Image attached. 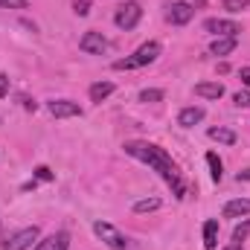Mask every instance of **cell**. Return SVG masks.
Masks as SVG:
<instances>
[{"instance_id":"cell-24","label":"cell","mask_w":250,"mask_h":250,"mask_svg":"<svg viewBox=\"0 0 250 250\" xmlns=\"http://www.w3.org/2000/svg\"><path fill=\"white\" fill-rule=\"evenodd\" d=\"M29 0H0V9H26Z\"/></svg>"},{"instance_id":"cell-17","label":"cell","mask_w":250,"mask_h":250,"mask_svg":"<svg viewBox=\"0 0 250 250\" xmlns=\"http://www.w3.org/2000/svg\"><path fill=\"white\" fill-rule=\"evenodd\" d=\"M207 137H209V140H215V143H224V146H233V143H236V131L221 128V125H218V128H209V131H207Z\"/></svg>"},{"instance_id":"cell-1","label":"cell","mask_w":250,"mask_h":250,"mask_svg":"<svg viewBox=\"0 0 250 250\" xmlns=\"http://www.w3.org/2000/svg\"><path fill=\"white\" fill-rule=\"evenodd\" d=\"M123 148H125V154H131V157L148 163V166L172 187L175 198H187V187H184L181 169H178V163L172 160V154H169L166 148H160L157 143H148V140H128Z\"/></svg>"},{"instance_id":"cell-26","label":"cell","mask_w":250,"mask_h":250,"mask_svg":"<svg viewBox=\"0 0 250 250\" xmlns=\"http://www.w3.org/2000/svg\"><path fill=\"white\" fill-rule=\"evenodd\" d=\"M137 64H134V59H120V62H114V70H134Z\"/></svg>"},{"instance_id":"cell-21","label":"cell","mask_w":250,"mask_h":250,"mask_svg":"<svg viewBox=\"0 0 250 250\" xmlns=\"http://www.w3.org/2000/svg\"><path fill=\"white\" fill-rule=\"evenodd\" d=\"M163 96H166L163 90H157V87H148V90H143V93H140V102H160Z\"/></svg>"},{"instance_id":"cell-25","label":"cell","mask_w":250,"mask_h":250,"mask_svg":"<svg viewBox=\"0 0 250 250\" xmlns=\"http://www.w3.org/2000/svg\"><path fill=\"white\" fill-rule=\"evenodd\" d=\"M35 178H38V181H53L56 175H53L47 166H38V169H35Z\"/></svg>"},{"instance_id":"cell-32","label":"cell","mask_w":250,"mask_h":250,"mask_svg":"<svg viewBox=\"0 0 250 250\" xmlns=\"http://www.w3.org/2000/svg\"><path fill=\"white\" fill-rule=\"evenodd\" d=\"M224 250H242V245H239V242H230V245H227Z\"/></svg>"},{"instance_id":"cell-15","label":"cell","mask_w":250,"mask_h":250,"mask_svg":"<svg viewBox=\"0 0 250 250\" xmlns=\"http://www.w3.org/2000/svg\"><path fill=\"white\" fill-rule=\"evenodd\" d=\"M204 248L207 250L218 248V221H215V218L204 221Z\"/></svg>"},{"instance_id":"cell-16","label":"cell","mask_w":250,"mask_h":250,"mask_svg":"<svg viewBox=\"0 0 250 250\" xmlns=\"http://www.w3.org/2000/svg\"><path fill=\"white\" fill-rule=\"evenodd\" d=\"M90 102H105L111 93H114V82H96V84H90Z\"/></svg>"},{"instance_id":"cell-30","label":"cell","mask_w":250,"mask_h":250,"mask_svg":"<svg viewBox=\"0 0 250 250\" xmlns=\"http://www.w3.org/2000/svg\"><path fill=\"white\" fill-rule=\"evenodd\" d=\"M21 105H23L26 111H35V108H38V105H35V102L29 99V96H21Z\"/></svg>"},{"instance_id":"cell-3","label":"cell","mask_w":250,"mask_h":250,"mask_svg":"<svg viewBox=\"0 0 250 250\" xmlns=\"http://www.w3.org/2000/svg\"><path fill=\"white\" fill-rule=\"evenodd\" d=\"M93 233H96L108 248H114V250H125L128 248V239H125L114 224H108V221H96V224H93Z\"/></svg>"},{"instance_id":"cell-6","label":"cell","mask_w":250,"mask_h":250,"mask_svg":"<svg viewBox=\"0 0 250 250\" xmlns=\"http://www.w3.org/2000/svg\"><path fill=\"white\" fill-rule=\"evenodd\" d=\"M79 47H82V53H87V56H102V53H108V38L102 35V32H84L82 35V41H79Z\"/></svg>"},{"instance_id":"cell-5","label":"cell","mask_w":250,"mask_h":250,"mask_svg":"<svg viewBox=\"0 0 250 250\" xmlns=\"http://www.w3.org/2000/svg\"><path fill=\"white\" fill-rule=\"evenodd\" d=\"M204 29L207 32H212L215 38H239V32H242V26L236 23V21H224V18H209V21H204Z\"/></svg>"},{"instance_id":"cell-10","label":"cell","mask_w":250,"mask_h":250,"mask_svg":"<svg viewBox=\"0 0 250 250\" xmlns=\"http://www.w3.org/2000/svg\"><path fill=\"white\" fill-rule=\"evenodd\" d=\"M67 248H70V233H64V230L47 236V239H41L35 245V250H67Z\"/></svg>"},{"instance_id":"cell-7","label":"cell","mask_w":250,"mask_h":250,"mask_svg":"<svg viewBox=\"0 0 250 250\" xmlns=\"http://www.w3.org/2000/svg\"><path fill=\"white\" fill-rule=\"evenodd\" d=\"M192 15H195V9H192V3H184V0H178V3H172V6H169V12H166V18H169V23H175V26H187L189 21H192Z\"/></svg>"},{"instance_id":"cell-28","label":"cell","mask_w":250,"mask_h":250,"mask_svg":"<svg viewBox=\"0 0 250 250\" xmlns=\"http://www.w3.org/2000/svg\"><path fill=\"white\" fill-rule=\"evenodd\" d=\"M3 96H9V76L6 73H0V99Z\"/></svg>"},{"instance_id":"cell-22","label":"cell","mask_w":250,"mask_h":250,"mask_svg":"<svg viewBox=\"0 0 250 250\" xmlns=\"http://www.w3.org/2000/svg\"><path fill=\"white\" fill-rule=\"evenodd\" d=\"M248 236H250V221H245V224H239V227L233 230V242H239V245H242V242H245Z\"/></svg>"},{"instance_id":"cell-19","label":"cell","mask_w":250,"mask_h":250,"mask_svg":"<svg viewBox=\"0 0 250 250\" xmlns=\"http://www.w3.org/2000/svg\"><path fill=\"white\" fill-rule=\"evenodd\" d=\"M154 209H160V198H143L134 204V212H154Z\"/></svg>"},{"instance_id":"cell-13","label":"cell","mask_w":250,"mask_h":250,"mask_svg":"<svg viewBox=\"0 0 250 250\" xmlns=\"http://www.w3.org/2000/svg\"><path fill=\"white\" fill-rule=\"evenodd\" d=\"M201 120H204V108H198V105H189V108H184L178 114V125L181 128H192V125H198Z\"/></svg>"},{"instance_id":"cell-27","label":"cell","mask_w":250,"mask_h":250,"mask_svg":"<svg viewBox=\"0 0 250 250\" xmlns=\"http://www.w3.org/2000/svg\"><path fill=\"white\" fill-rule=\"evenodd\" d=\"M90 12V0H76V15H87Z\"/></svg>"},{"instance_id":"cell-8","label":"cell","mask_w":250,"mask_h":250,"mask_svg":"<svg viewBox=\"0 0 250 250\" xmlns=\"http://www.w3.org/2000/svg\"><path fill=\"white\" fill-rule=\"evenodd\" d=\"M160 53H163V47L157 44V41H148V44H143L131 59H134V64L137 67H146V64H154L157 59H160Z\"/></svg>"},{"instance_id":"cell-2","label":"cell","mask_w":250,"mask_h":250,"mask_svg":"<svg viewBox=\"0 0 250 250\" xmlns=\"http://www.w3.org/2000/svg\"><path fill=\"white\" fill-rule=\"evenodd\" d=\"M38 239H41V230L32 224V227H23V230L12 233V236L3 242V250H29L32 245H38Z\"/></svg>"},{"instance_id":"cell-12","label":"cell","mask_w":250,"mask_h":250,"mask_svg":"<svg viewBox=\"0 0 250 250\" xmlns=\"http://www.w3.org/2000/svg\"><path fill=\"white\" fill-rule=\"evenodd\" d=\"M195 96H201V99H221L224 96V84L221 82H201V84H195Z\"/></svg>"},{"instance_id":"cell-29","label":"cell","mask_w":250,"mask_h":250,"mask_svg":"<svg viewBox=\"0 0 250 250\" xmlns=\"http://www.w3.org/2000/svg\"><path fill=\"white\" fill-rule=\"evenodd\" d=\"M239 79H242L245 87H250V67H242V70H239Z\"/></svg>"},{"instance_id":"cell-9","label":"cell","mask_w":250,"mask_h":250,"mask_svg":"<svg viewBox=\"0 0 250 250\" xmlns=\"http://www.w3.org/2000/svg\"><path fill=\"white\" fill-rule=\"evenodd\" d=\"M50 114L56 120H67V117H82V108L73 99H56V102H50Z\"/></svg>"},{"instance_id":"cell-20","label":"cell","mask_w":250,"mask_h":250,"mask_svg":"<svg viewBox=\"0 0 250 250\" xmlns=\"http://www.w3.org/2000/svg\"><path fill=\"white\" fill-rule=\"evenodd\" d=\"M230 15H239V12H245V9H250V0H224L221 3Z\"/></svg>"},{"instance_id":"cell-23","label":"cell","mask_w":250,"mask_h":250,"mask_svg":"<svg viewBox=\"0 0 250 250\" xmlns=\"http://www.w3.org/2000/svg\"><path fill=\"white\" fill-rule=\"evenodd\" d=\"M233 105H236V108H250V93L248 90H239V93L233 96Z\"/></svg>"},{"instance_id":"cell-31","label":"cell","mask_w":250,"mask_h":250,"mask_svg":"<svg viewBox=\"0 0 250 250\" xmlns=\"http://www.w3.org/2000/svg\"><path fill=\"white\" fill-rule=\"evenodd\" d=\"M239 181H250V169H245V172H239Z\"/></svg>"},{"instance_id":"cell-4","label":"cell","mask_w":250,"mask_h":250,"mask_svg":"<svg viewBox=\"0 0 250 250\" xmlns=\"http://www.w3.org/2000/svg\"><path fill=\"white\" fill-rule=\"evenodd\" d=\"M140 18H143V6L128 0V3H123V6L117 9V15H114V23H117L120 29H125V32H128V29H134V26L140 23Z\"/></svg>"},{"instance_id":"cell-18","label":"cell","mask_w":250,"mask_h":250,"mask_svg":"<svg viewBox=\"0 0 250 250\" xmlns=\"http://www.w3.org/2000/svg\"><path fill=\"white\" fill-rule=\"evenodd\" d=\"M207 166H209V178L218 184V181L224 178V163L218 160V154H215V151H209V154H207Z\"/></svg>"},{"instance_id":"cell-14","label":"cell","mask_w":250,"mask_h":250,"mask_svg":"<svg viewBox=\"0 0 250 250\" xmlns=\"http://www.w3.org/2000/svg\"><path fill=\"white\" fill-rule=\"evenodd\" d=\"M236 47H239V38H233V35H230V38H215V41L209 44V53H212V56H230Z\"/></svg>"},{"instance_id":"cell-11","label":"cell","mask_w":250,"mask_h":250,"mask_svg":"<svg viewBox=\"0 0 250 250\" xmlns=\"http://www.w3.org/2000/svg\"><path fill=\"white\" fill-rule=\"evenodd\" d=\"M250 215V198H233L224 204V218H242Z\"/></svg>"}]
</instances>
